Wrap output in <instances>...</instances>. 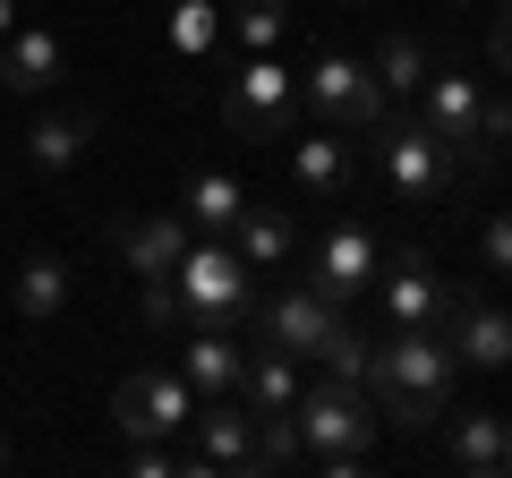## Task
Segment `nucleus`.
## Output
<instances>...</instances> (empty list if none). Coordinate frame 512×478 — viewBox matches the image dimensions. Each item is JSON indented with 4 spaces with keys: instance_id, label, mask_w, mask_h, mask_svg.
<instances>
[{
    "instance_id": "nucleus-15",
    "label": "nucleus",
    "mask_w": 512,
    "mask_h": 478,
    "mask_svg": "<svg viewBox=\"0 0 512 478\" xmlns=\"http://www.w3.org/2000/svg\"><path fill=\"white\" fill-rule=\"evenodd\" d=\"M111 239H120V257H128V274H137V282H146V274H180L188 214H120V222H111Z\"/></svg>"
},
{
    "instance_id": "nucleus-14",
    "label": "nucleus",
    "mask_w": 512,
    "mask_h": 478,
    "mask_svg": "<svg viewBox=\"0 0 512 478\" xmlns=\"http://www.w3.org/2000/svg\"><path fill=\"white\" fill-rule=\"evenodd\" d=\"M350 163H359V146H350L342 129H325V120L291 137V188L308 205H342L350 197Z\"/></svg>"
},
{
    "instance_id": "nucleus-7",
    "label": "nucleus",
    "mask_w": 512,
    "mask_h": 478,
    "mask_svg": "<svg viewBox=\"0 0 512 478\" xmlns=\"http://www.w3.org/2000/svg\"><path fill=\"white\" fill-rule=\"evenodd\" d=\"M350 308H333L316 282H291V291H256V308H248V325H256V342H274V350H291V359H316L325 350V333L342 325Z\"/></svg>"
},
{
    "instance_id": "nucleus-5",
    "label": "nucleus",
    "mask_w": 512,
    "mask_h": 478,
    "mask_svg": "<svg viewBox=\"0 0 512 478\" xmlns=\"http://www.w3.org/2000/svg\"><path fill=\"white\" fill-rule=\"evenodd\" d=\"M299 111H316V120H325V129H342V137H367L384 120V111H393V94L376 86V69H367V60H350V52H316L308 69H299Z\"/></svg>"
},
{
    "instance_id": "nucleus-3",
    "label": "nucleus",
    "mask_w": 512,
    "mask_h": 478,
    "mask_svg": "<svg viewBox=\"0 0 512 478\" xmlns=\"http://www.w3.org/2000/svg\"><path fill=\"white\" fill-rule=\"evenodd\" d=\"M291 427H299V461L308 470H359L367 444H376V402L359 385H342V376H325V385H299Z\"/></svg>"
},
{
    "instance_id": "nucleus-22",
    "label": "nucleus",
    "mask_w": 512,
    "mask_h": 478,
    "mask_svg": "<svg viewBox=\"0 0 512 478\" xmlns=\"http://www.w3.org/2000/svg\"><path fill=\"white\" fill-rule=\"evenodd\" d=\"M444 461H453V470H495V461H504V419H495V410H444Z\"/></svg>"
},
{
    "instance_id": "nucleus-36",
    "label": "nucleus",
    "mask_w": 512,
    "mask_h": 478,
    "mask_svg": "<svg viewBox=\"0 0 512 478\" xmlns=\"http://www.w3.org/2000/svg\"><path fill=\"white\" fill-rule=\"evenodd\" d=\"M333 9H367V0H333Z\"/></svg>"
},
{
    "instance_id": "nucleus-28",
    "label": "nucleus",
    "mask_w": 512,
    "mask_h": 478,
    "mask_svg": "<svg viewBox=\"0 0 512 478\" xmlns=\"http://www.w3.org/2000/svg\"><path fill=\"white\" fill-rule=\"evenodd\" d=\"M214 35H222L214 0H180V9H171V43H180V52H214Z\"/></svg>"
},
{
    "instance_id": "nucleus-29",
    "label": "nucleus",
    "mask_w": 512,
    "mask_h": 478,
    "mask_svg": "<svg viewBox=\"0 0 512 478\" xmlns=\"http://www.w3.org/2000/svg\"><path fill=\"white\" fill-rule=\"evenodd\" d=\"M487 163H512V94H487L478 111V171Z\"/></svg>"
},
{
    "instance_id": "nucleus-19",
    "label": "nucleus",
    "mask_w": 512,
    "mask_h": 478,
    "mask_svg": "<svg viewBox=\"0 0 512 478\" xmlns=\"http://www.w3.org/2000/svg\"><path fill=\"white\" fill-rule=\"evenodd\" d=\"M69 291H77L69 257H60V248H35V257H18V282H9V308H18L26 325H52V316L69 308Z\"/></svg>"
},
{
    "instance_id": "nucleus-26",
    "label": "nucleus",
    "mask_w": 512,
    "mask_h": 478,
    "mask_svg": "<svg viewBox=\"0 0 512 478\" xmlns=\"http://www.w3.org/2000/svg\"><path fill=\"white\" fill-rule=\"evenodd\" d=\"M282 26H291L282 0H231V43H239V52H274Z\"/></svg>"
},
{
    "instance_id": "nucleus-27",
    "label": "nucleus",
    "mask_w": 512,
    "mask_h": 478,
    "mask_svg": "<svg viewBox=\"0 0 512 478\" xmlns=\"http://www.w3.org/2000/svg\"><path fill=\"white\" fill-rule=\"evenodd\" d=\"M137 308H146V325H154V333H180V325H188L180 274H146V291H137Z\"/></svg>"
},
{
    "instance_id": "nucleus-17",
    "label": "nucleus",
    "mask_w": 512,
    "mask_h": 478,
    "mask_svg": "<svg viewBox=\"0 0 512 478\" xmlns=\"http://www.w3.org/2000/svg\"><path fill=\"white\" fill-rule=\"evenodd\" d=\"M180 376L205 393H239V376H248V342H239V325H197L180 342Z\"/></svg>"
},
{
    "instance_id": "nucleus-31",
    "label": "nucleus",
    "mask_w": 512,
    "mask_h": 478,
    "mask_svg": "<svg viewBox=\"0 0 512 478\" xmlns=\"http://www.w3.org/2000/svg\"><path fill=\"white\" fill-rule=\"evenodd\" d=\"M128 470H137V478H171V470H188V461H171L163 444H137V453H128Z\"/></svg>"
},
{
    "instance_id": "nucleus-16",
    "label": "nucleus",
    "mask_w": 512,
    "mask_h": 478,
    "mask_svg": "<svg viewBox=\"0 0 512 478\" xmlns=\"http://www.w3.org/2000/svg\"><path fill=\"white\" fill-rule=\"evenodd\" d=\"M60 77H69V52H60L52 26H26L18 18V35H0V86H9V94H52Z\"/></svg>"
},
{
    "instance_id": "nucleus-37",
    "label": "nucleus",
    "mask_w": 512,
    "mask_h": 478,
    "mask_svg": "<svg viewBox=\"0 0 512 478\" xmlns=\"http://www.w3.org/2000/svg\"><path fill=\"white\" fill-rule=\"evenodd\" d=\"M0 470H9V436H0Z\"/></svg>"
},
{
    "instance_id": "nucleus-4",
    "label": "nucleus",
    "mask_w": 512,
    "mask_h": 478,
    "mask_svg": "<svg viewBox=\"0 0 512 478\" xmlns=\"http://www.w3.org/2000/svg\"><path fill=\"white\" fill-rule=\"evenodd\" d=\"M180 299H188V325H248L256 265L222 231H205V239H188V257H180Z\"/></svg>"
},
{
    "instance_id": "nucleus-34",
    "label": "nucleus",
    "mask_w": 512,
    "mask_h": 478,
    "mask_svg": "<svg viewBox=\"0 0 512 478\" xmlns=\"http://www.w3.org/2000/svg\"><path fill=\"white\" fill-rule=\"evenodd\" d=\"M495 470H504V478H512V419H504V461H495Z\"/></svg>"
},
{
    "instance_id": "nucleus-30",
    "label": "nucleus",
    "mask_w": 512,
    "mask_h": 478,
    "mask_svg": "<svg viewBox=\"0 0 512 478\" xmlns=\"http://www.w3.org/2000/svg\"><path fill=\"white\" fill-rule=\"evenodd\" d=\"M478 257H487V265H495V274H504V282H512V205H504V214H495V222H487V231H478Z\"/></svg>"
},
{
    "instance_id": "nucleus-6",
    "label": "nucleus",
    "mask_w": 512,
    "mask_h": 478,
    "mask_svg": "<svg viewBox=\"0 0 512 478\" xmlns=\"http://www.w3.org/2000/svg\"><path fill=\"white\" fill-rule=\"evenodd\" d=\"M222 120H231L248 146L291 137V120H299V77L282 69L274 52H239L231 77H222Z\"/></svg>"
},
{
    "instance_id": "nucleus-33",
    "label": "nucleus",
    "mask_w": 512,
    "mask_h": 478,
    "mask_svg": "<svg viewBox=\"0 0 512 478\" xmlns=\"http://www.w3.org/2000/svg\"><path fill=\"white\" fill-rule=\"evenodd\" d=\"M0 35H18V0H0Z\"/></svg>"
},
{
    "instance_id": "nucleus-12",
    "label": "nucleus",
    "mask_w": 512,
    "mask_h": 478,
    "mask_svg": "<svg viewBox=\"0 0 512 478\" xmlns=\"http://www.w3.org/2000/svg\"><path fill=\"white\" fill-rule=\"evenodd\" d=\"M478 111H487L478 77H461V69H427V86H419V120L461 154V171H478Z\"/></svg>"
},
{
    "instance_id": "nucleus-23",
    "label": "nucleus",
    "mask_w": 512,
    "mask_h": 478,
    "mask_svg": "<svg viewBox=\"0 0 512 478\" xmlns=\"http://www.w3.org/2000/svg\"><path fill=\"white\" fill-rule=\"evenodd\" d=\"M239 205H248V188H239L231 171H197V180L180 188V214H188V231H222V239H231Z\"/></svg>"
},
{
    "instance_id": "nucleus-1",
    "label": "nucleus",
    "mask_w": 512,
    "mask_h": 478,
    "mask_svg": "<svg viewBox=\"0 0 512 478\" xmlns=\"http://www.w3.org/2000/svg\"><path fill=\"white\" fill-rule=\"evenodd\" d=\"M461 359L436 325H384L376 333V376H367V402L376 427H402V436H436L444 410H453Z\"/></svg>"
},
{
    "instance_id": "nucleus-10",
    "label": "nucleus",
    "mask_w": 512,
    "mask_h": 478,
    "mask_svg": "<svg viewBox=\"0 0 512 478\" xmlns=\"http://www.w3.org/2000/svg\"><path fill=\"white\" fill-rule=\"evenodd\" d=\"M444 299H453V282H444L419 248H393V257L376 265V308H384V325H436Z\"/></svg>"
},
{
    "instance_id": "nucleus-35",
    "label": "nucleus",
    "mask_w": 512,
    "mask_h": 478,
    "mask_svg": "<svg viewBox=\"0 0 512 478\" xmlns=\"http://www.w3.org/2000/svg\"><path fill=\"white\" fill-rule=\"evenodd\" d=\"M444 9H478V0H444Z\"/></svg>"
},
{
    "instance_id": "nucleus-8",
    "label": "nucleus",
    "mask_w": 512,
    "mask_h": 478,
    "mask_svg": "<svg viewBox=\"0 0 512 478\" xmlns=\"http://www.w3.org/2000/svg\"><path fill=\"white\" fill-rule=\"evenodd\" d=\"M111 419H120L137 444H171L188 419H197V385H188L180 368H171V376L146 368V376H128V385L111 393Z\"/></svg>"
},
{
    "instance_id": "nucleus-2",
    "label": "nucleus",
    "mask_w": 512,
    "mask_h": 478,
    "mask_svg": "<svg viewBox=\"0 0 512 478\" xmlns=\"http://www.w3.org/2000/svg\"><path fill=\"white\" fill-rule=\"evenodd\" d=\"M367 163H376V188L393 205H427L461 180V154L427 129L419 111H384L376 129H367Z\"/></svg>"
},
{
    "instance_id": "nucleus-32",
    "label": "nucleus",
    "mask_w": 512,
    "mask_h": 478,
    "mask_svg": "<svg viewBox=\"0 0 512 478\" xmlns=\"http://www.w3.org/2000/svg\"><path fill=\"white\" fill-rule=\"evenodd\" d=\"M495 69L512 77V0H495Z\"/></svg>"
},
{
    "instance_id": "nucleus-11",
    "label": "nucleus",
    "mask_w": 512,
    "mask_h": 478,
    "mask_svg": "<svg viewBox=\"0 0 512 478\" xmlns=\"http://www.w3.org/2000/svg\"><path fill=\"white\" fill-rule=\"evenodd\" d=\"M436 333L453 342L461 368H512V316H504V308H487L478 291H461V282H453V299H444Z\"/></svg>"
},
{
    "instance_id": "nucleus-25",
    "label": "nucleus",
    "mask_w": 512,
    "mask_h": 478,
    "mask_svg": "<svg viewBox=\"0 0 512 478\" xmlns=\"http://www.w3.org/2000/svg\"><path fill=\"white\" fill-rule=\"evenodd\" d=\"M316 359H325V376H342V385H359V393H367V376H376V333L342 316V325L325 333V350H316Z\"/></svg>"
},
{
    "instance_id": "nucleus-20",
    "label": "nucleus",
    "mask_w": 512,
    "mask_h": 478,
    "mask_svg": "<svg viewBox=\"0 0 512 478\" xmlns=\"http://www.w3.org/2000/svg\"><path fill=\"white\" fill-rule=\"evenodd\" d=\"M291 239H299V222H291V205H265V197H248L239 205V222H231V248L256 265V274H274V265H291Z\"/></svg>"
},
{
    "instance_id": "nucleus-24",
    "label": "nucleus",
    "mask_w": 512,
    "mask_h": 478,
    "mask_svg": "<svg viewBox=\"0 0 512 478\" xmlns=\"http://www.w3.org/2000/svg\"><path fill=\"white\" fill-rule=\"evenodd\" d=\"M367 69H376V86H384V94H419L436 60H427V43L410 35V26H393V35H376V52H367Z\"/></svg>"
},
{
    "instance_id": "nucleus-9",
    "label": "nucleus",
    "mask_w": 512,
    "mask_h": 478,
    "mask_svg": "<svg viewBox=\"0 0 512 478\" xmlns=\"http://www.w3.org/2000/svg\"><path fill=\"white\" fill-rule=\"evenodd\" d=\"M376 265L384 248L359 231V222H333L325 239H316V257H308V282L333 299V308H359V291H376Z\"/></svg>"
},
{
    "instance_id": "nucleus-18",
    "label": "nucleus",
    "mask_w": 512,
    "mask_h": 478,
    "mask_svg": "<svg viewBox=\"0 0 512 478\" xmlns=\"http://www.w3.org/2000/svg\"><path fill=\"white\" fill-rule=\"evenodd\" d=\"M94 129H103V120H94L86 103L43 111L35 129H26V163H35V171H77V163H86V146H94Z\"/></svg>"
},
{
    "instance_id": "nucleus-13",
    "label": "nucleus",
    "mask_w": 512,
    "mask_h": 478,
    "mask_svg": "<svg viewBox=\"0 0 512 478\" xmlns=\"http://www.w3.org/2000/svg\"><path fill=\"white\" fill-rule=\"evenodd\" d=\"M188 427H197L188 470H256V410L239 402V393H205Z\"/></svg>"
},
{
    "instance_id": "nucleus-21",
    "label": "nucleus",
    "mask_w": 512,
    "mask_h": 478,
    "mask_svg": "<svg viewBox=\"0 0 512 478\" xmlns=\"http://www.w3.org/2000/svg\"><path fill=\"white\" fill-rule=\"evenodd\" d=\"M239 402L256 410V419H282V410L299 402V359L274 342H248V376H239Z\"/></svg>"
}]
</instances>
